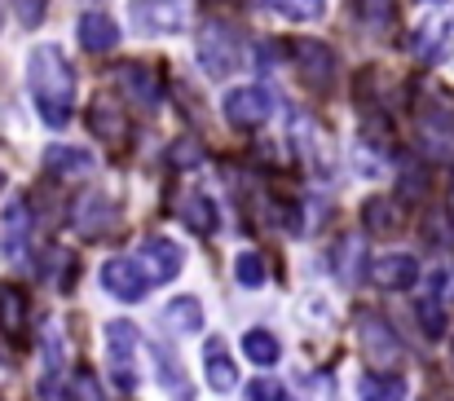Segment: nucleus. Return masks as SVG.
<instances>
[{
  "instance_id": "obj_1",
  "label": "nucleus",
  "mask_w": 454,
  "mask_h": 401,
  "mask_svg": "<svg viewBox=\"0 0 454 401\" xmlns=\"http://www.w3.org/2000/svg\"><path fill=\"white\" fill-rule=\"evenodd\" d=\"M27 84H31V98H35L40 120L49 129H67L71 115H75V71L62 58V49H53V44L31 49V58H27Z\"/></svg>"
},
{
  "instance_id": "obj_2",
  "label": "nucleus",
  "mask_w": 454,
  "mask_h": 401,
  "mask_svg": "<svg viewBox=\"0 0 454 401\" xmlns=\"http://www.w3.org/2000/svg\"><path fill=\"white\" fill-rule=\"evenodd\" d=\"M415 129L428 159L450 163L454 159V102L446 93H424L415 102Z\"/></svg>"
},
{
  "instance_id": "obj_3",
  "label": "nucleus",
  "mask_w": 454,
  "mask_h": 401,
  "mask_svg": "<svg viewBox=\"0 0 454 401\" xmlns=\"http://www.w3.org/2000/svg\"><path fill=\"white\" fill-rule=\"evenodd\" d=\"M194 53H199V62H203V71H207L212 80H225V75H234V71L243 67L239 35H234V27H225V22H207V27L199 31Z\"/></svg>"
},
{
  "instance_id": "obj_4",
  "label": "nucleus",
  "mask_w": 454,
  "mask_h": 401,
  "mask_svg": "<svg viewBox=\"0 0 454 401\" xmlns=\"http://www.w3.org/2000/svg\"><path fill=\"white\" fill-rule=\"evenodd\" d=\"M357 344H362V358L371 371H397L402 366V340L397 331L384 322V318H362L357 322Z\"/></svg>"
},
{
  "instance_id": "obj_5",
  "label": "nucleus",
  "mask_w": 454,
  "mask_h": 401,
  "mask_svg": "<svg viewBox=\"0 0 454 401\" xmlns=\"http://www.w3.org/2000/svg\"><path fill=\"white\" fill-rule=\"evenodd\" d=\"M137 349H142V331L133 322H111L106 326V353H111V375L124 393L137 389Z\"/></svg>"
},
{
  "instance_id": "obj_6",
  "label": "nucleus",
  "mask_w": 454,
  "mask_h": 401,
  "mask_svg": "<svg viewBox=\"0 0 454 401\" xmlns=\"http://www.w3.org/2000/svg\"><path fill=\"white\" fill-rule=\"evenodd\" d=\"M270 115H274L270 89H261V84H239V89L225 93V120H230L234 129H261Z\"/></svg>"
},
{
  "instance_id": "obj_7",
  "label": "nucleus",
  "mask_w": 454,
  "mask_h": 401,
  "mask_svg": "<svg viewBox=\"0 0 454 401\" xmlns=\"http://www.w3.org/2000/svg\"><path fill=\"white\" fill-rule=\"evenodd\" d=\"M190 22V0H133V27L146 35H168Z\"/></svg>"
},
{
  "instance_id": "obj_8",
  "label": "nucleus",
  "mask_w": 454,
  "mask_h": 401,
  "mask_svg": "<svg viewBox=\"0 0 454 401\" xmlns=\"http://www.w3.org/2000/svg\"><path fill=\"white\" fill-rule=\"evenodd\" d=\"M102 287H106L115 300L137 304V300L151 291V273H146V265H137V261H129V256H115V261L102 265Z\"/></svg>"
},
{
  "instance_id": "obj_9",
  "label": "nucleus",
  "mask_w": 454,
  "mask_h": 401,
  "mask_svg": "<svg viewBox=\"0 0 454 401\" xmlns=\"http://www.w3.org/2000/svg\"><path fill=\"white\" fill-rule=\"evenodd\" d=\"M292 58H296V71H301V80L309 89H331L335 84V53L322 40H296Z\"/></svg>"
},
{
  "instance_id": "obj_10",
  "label": "nucleus",
  "mask_w": 454,
  "mask_h": 401,
  "mask_svg": "<svg viewBox=\"0 0 454 401\" xmlns=\"http://www.w3.org/2000/svg\"><path fill=\"white\" fill-rule=\"evenodd\" d=\"M371 278H375V287H384V291H411V287L419 282V261H415L411 252H388V256L371 261Z\"/></svg>"
},
{
  "instance_id": "obj_11",
  "label": "nucleus",
  "mask_w": 454,
  "mask_h": 401,
  "mask_svg": "<svg viewBox=\"0 0 454 401\" xmlns=\"http://www.w3.org/2000/svg\"><path fill=\"white\" fill-rule=\"evenodd\" d=\"M181 248L172 243V239H163V234H151L146 243H142V265L151 273V282H172L176 273H181Z\"/></svg>"
},
{
  "instance_id": "obj_12",
  "label": "nucleus",
  "mask_w": 454,
  "mask_h": 401,
  "mask_svg": "<svg viewBox=\"0 0 454 401\" xmlns=\"http://www.w3.org/2000/svg\"><path fill=\"white\" fill-rule=\"evenodd\" d=\"M203 371H207V384H212L216 393H230V389L239 384V366H234V358H230V349H225L221 335L203 344Z\"/></svg>"
},
{
  "instance_id": "obj_13",
  "label": "nucleus",
  "mask_w": 454,
  "mask_h": 401,
  "mask_svg": "<svg viewBox=\"0 0 454 401\" xmlns=\"http://www.w3.org/2000/svg\"><path fill=\"white\" fill-rule=\"evenodd\" d=\"M89 129L102 137V141H120L124 137V111H120V102L111 98V93H98L93 102H89Z\"/></svg>"
},
{
  "instance_id": "obj_14",
  "label": "nucleus",
  "mask_w": 454,
  "mask_h": 401,
  "mask_svg": "<svg viewBox=\"0 0 454 401\" xmlns=\"http://www.w3.org/2000/svg\"><path fill=\"white\" fill-rule=\"evenodd\" d=\"M75 35H80V44H84L89 53H106V49L120 44V27H115V18H106V13H84L80 27H75Z\"/></svg>"
},
{
  "instance_id": "obj_15",
  "label": "nucleus",
  "mask_w": 454,
  "mask_h": 401,
  "mask_svg": "<svg viewBox=\"0 0 454 401\" xmlns=\"http://www.w3.org/2000/svg\"><path fill=\"white\" fill-rule=\"evenodd\" d=\"M44 168L53 177H89L93 172V154L80 145H44Z\"/></svg>"
},
{
  "instance_id": "obj_16",
  "label": "nucleus",
  "mask_w": 454,
  "mask_h": 401,
  "mask_svg": "<svg viewBox=\"0 0 454 401\" xmlns=\"http://www.w3.org/2000/svg\"><path fill=\"white\" fill-rule=\"evenodd\" d=\"M27 239H31V208H27V203H9L4 225H0V248H4V256H22V252H27Z\"/></svg>"
},
{
  "instance_id": "obj_17",
  "label": "nucleus",
  "mask_w": 454,
  "mask_h": 401,
  "mask_svg": "<svg viewBox=\"0 0 454 401\" xmlns=\"http://www.w3.org/2000/svg\"><path fill=\"white\" fill-rule=\"evenodd\" d=\"M181 221H185V230L199 234V239H207V234L221 230V212H216V203H212L207 194H190V199L181 203Z\"/></svg>"
},
{
  "instance_id": "obj_18",
  "label": "nucleus",
  "mask_w": 454,
  "mask_h": 401,
  "mask_svg": "<svg viewBox=\"0 0 454 401\" xmlns=\"http://www.w3.org/2000/svg\"><path fill=\"white\" fill-rule=\"evenodd\" d=\"M159 318H163V326H168L172 335H194V331L203 326V304H199L194 295H176V300H168V309H163Z\"/></svg>"
},
{
  "instance_id": "obj_19",
  "label": "nucleus",
  "mask_w": 454,
  "mask_h": 401,
  "mask_svg": "<svg viewBox=\"0 0 454 401\" xmlns=\"http://www.w3.org/2000/svg\"><path fill=\"white\" fill-rule=\"evenodd\" d=\"M27 295H22V287H0V331L9 335V340H22L27 335Z\"/></svg>"
},
{
  "instance_id": "obj_20",
  "label": "nucleus",
  "mask_w": 454,
  "mask_h": 401,
  "mask_svg": "<svg viewBox=\"0 0 454 401\" xmlns=\"http://www.w3.org/2000/svg\"><path fill=\"white\" fill-rule=\"evenodd\" d=\"M357 393L362 401H406V380L393 371H366L357 380Z\"/></svg>"
},
{
  "instance_id": "obj_21",
  "label": "nucleus",
  "mask_w": 454,
  "mask_h": 401,
  "mask_svg": "<svg viewBox=\"0 0 454 401\" xmlns=\"http://www.w3.org/2000/svg\"><path fill=\"white\" fill-rule=\"evenodd\" d=\"M357 22L371 35H388L397 27V0H357Z\"/></svg>"
},
{
  "instance_id": "obj_22",
  "label": "nucleus",
  "mask_w": 454,
  "mask_h": 401,
  "mask_svg": "<svg viewBox=\"0 0 454 401\" xmlns=\"http://www.w3.org/2000/svg\"><path fill=\"white\" fill-rule=\"evenodd\" d=\"M243 353H247V362H252V366H278L283 344H278V335H270V331L252 326V331L243 335Z\"/></svg>"
},
{
  "instance_id": "obj_23",
  "label": "nucleus",
  "mask_w": 454,
  "mask_h": 401,
  "mask_svg": "<svg viewBox=\"0 0 454 401\" xmlns=\"http://www.w3.org/2000/svg\"><path fill=\"white\" fill-rule=\"evenodd\" d=\"M124 84L133 89V98L142 102V106H159V75H154L151 67H142V62H133V67H124Z\"/></svg>"
},
{
  "instance_id": "obj_24",
  "label": "nucleus",
  "mask_w": 454,
  "mask_h": 401,
  "mask_svg": "<svg viewBox=\"0 0 454 401\" xmlns=\"http://www.w3.org/2000/svg\"><path fill=\"white\" fill-rule=\"evenodd\" d=\"M446 44H450V22H428L419 35H415V53L424 62H442L446 58Z\"/></svg>"
},
{
  "instance_id": "obj_25",
  "label": "nucleus",
  "mask_w": 454,
  "mask_h": 401,
  "mask_svg": "<svg viewBox=\"0 0 454 401\" xmlns=\"http://www.w3.org/2000/svg\"><path fill=\"white\" fill-rule=\"evenodd\" d=\"M40 401H67V380H62V349L58 340L49 344V366L40 375Z\"/></svg>"
},
{
  "instance_id": "obj_26",
  "label": "nucleus",
  "mask_w": 454,
  "mask_h": 401,
  "mask_svg": "<svg viewBox=\"0 0 454 401\" xmlns=\"http://www.w3.org/2000/svg\"><path fill=\"white\" fill-rule=\"evenodd\" d=\"M362 225H366L371 234H388V230H397V203H393V199H366V208H362Z\"/></svg>"
},
{
  "instance_id": "obj_27",
  "label": "nucleus",
  "mask_w": 454,
  "mask_h": 401,
  "mask_svg": "<svg viewBox=\"0 0 454 401\" xmlns=\"http://www.w3.org/2000/svg\"><path fill=\"white\" fill-rule=\"evenodd\" d=\"M415 318H419L424 335H433V340H442V335H446V309H442V300H437V295L419 300V304H415Z\"/></svg>"
},
{
  "instance_id": "obj_28",
  "label": "nucleus",
  "mask_w": 454,
  "mask_h": 401,
  "mask_svg": "<svg viewBox=\"0 0 454 401\" xmlns=\"http://www.w3.org/2000/svg\"><path fill=\"white\" fill-rule=\"evenodd\" d=\"M234 278H239L243 287H265V261H261L256 252H243V256L234 261Z\"/></svg>"
},
{
  "instance_id": "obj_29",
  "label": "nucleus",
  "mask_w": 454,
  "mask_h": 401,
  "mask_svg": "<svg viewBox=\"0 0 454 401\" xmlns=\"http://www.w3.org/2000/svg\"><path fill=\"white\" fill-rule=\"evenodd\" d=\"M283 18H296V22H309V18H317L322 9H326V0H270Z\"/></svg>"
},
{
  "instance_id": "obj_30",
  "label": "nucleus",
  "mask_w": 454,
  "mask_h": 401,
  "mask_svg": "<svg viewBox=\"0 0 454 401\" xmlns=\"http://www.w3.org/2000/svg\"><path fill=\"white\" fill-rule=\"evenodd\" d=\"M168 159H172V168H194V163L203 159V150H199V141H194V137H181V141L168 150Z\"/></svg>"
},
{
  "instance_id": "obj_31",
  "label": "nucleus",
  "mask_w": 454,
  "mask_h": 401,
  "mask_svg": "<svg viewBox=\"0 0 454 401\" xmlns=\"http://www.w3.org/2000/svg\"><path fill=\"white\" fill-rule=\"evenodd\" d=\"M247 401H287V389H283V380H252Z\"/></svg>"
},
{
  "instance_id": "obj_32",
  "label": "nucleus",
  "mask_w": 454,
  "mask_h": 401,
  "mask_svg": "<svg viewBox=\"0 0 454 401\" xmlns=\"http://www.w3.org/2000/svg\"><path fill=\"white\" fill-rule=\"evenodd\" d=\"M44 9H49V0H13V18L22 27H40L44 22Z\"/></svg>"
},
{
  "instance_id": "obj_33",
  "label": "nucleus",
  "mask_w": 454,
  "mask_h": 401,
  "mask_svg": "<svg viewBox=\"0 0 454 401\" xmlns=\"http://www.w3.org/2000/svg\"><path fill=\"white\" fill-rule=\"evenodd\" d=\"M71 389H75V397L80 401H106L102 397V389H98V380H93L89 371H80V375L71 380Z\"/></svg>"
},
{
  "instance_id": "obj_34",
  "label": "nucleus",
  "mask_w": 454,
  "mask_h": 401,
  "mask_svg": "<svg viewBox=\"0 0 454 401\" xmlns=\"http://www.w3.org/2000/svg\"><path fill=\"white\" fill-rule=\"evenodd\" d=\"M0 190H4V172H0Z\"/></svg>"
}]
</instances>
